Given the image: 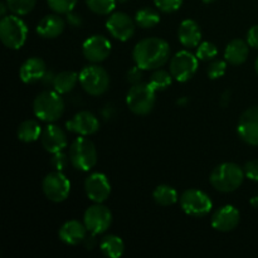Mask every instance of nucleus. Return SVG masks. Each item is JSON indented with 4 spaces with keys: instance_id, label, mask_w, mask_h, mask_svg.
Wrapping results in <instances>:
<instances>
[{
    "instance_id": "nucleus-1",
    "label": "nucleus",
    "mask_w": 258,
    "mask_h": 258,
    "mask_svg": "<svg viewBox=\"0 0 258 258\" xmlns=\"http://www.w3.org/2000/svg\"><path fill=\"white\" fill-rule=\"evenodd\" d=\"M134 60L143 71H154L163 67L170 57V47L161 38H145L135 45Z\"/></svg>"
},
{
    "instance_id": "nucleus-2",
    "label": "nucleus",
    "mask_w": 258,
    "mask_h": 258,
    "mask_svg": "<svg viewBox=\"0 0 258 258\" xmlns=\"http://www.w3.org/2000/svg\"><path fill=\"white\" fill-rule=\"evenodd\" d=\"M244 171L234 163L219 164L211 174V184L214 189L222 193H231L242 185Z\"/></svg>"
},
{
    "instance_id": "nucleus-3",
    "label": "nucleus",
    "mask_w": 258,
    "mask_h": 258,
    "mask_svg": "<svg viewBox=\"0 0 258 258\" xmlns=\"http://www.w3.org/2000/svg\"><path fill=\"white\" fill-rule=\"evenodd\" d=\"M33 111L39 120L52 123L62 117L64 101L57 91H43L34 98Z\"/></svg>"
},
{
    "instance_id": "nucleus-4",
    "label": "nucleus",
    "mask_w": 258,
    "mask_h": 258,
    "mask_svg": "<svg viewBox=\"0 0 258 258\" xmlns=\"http://www.w3.org/2000/svg\"><path fill=\"white\" fill-rule=\"evenodd\" d=\"M27 24L18 15H5L0 20V39L9 49H19L27 40Z\"/></svg>"
},
{
    "instance_id": "nucleus-5",
    "label": "nucleus",
    "mask_w": 258,
    "mask_h": 258,
    "mask_svg": "<svg viewBox=\"0 0 258 258\" xmlns=\"http://www.w3.org/2000/svg\"><path fill=\"white\" fill-rule=\"evenodd\" d=\"M155 92L150 83H136L128 90L126 96L127 107L135 115H148L155 106Z\"/></svg>"
},
{
    "instance_id": "nucleus-6",
    "label": "nucleus",
    "mask_w": 258,
    "mask_h": 258,
    "mask_svg": "<svg viewBox=\"0 0 258 258\" xmlns=\"http://www.w3.org/2000/svg\"><path fill=\"white\" fill-rule=\"evenodd\" d=\"M70 160L77 170H91L97 163V150L95 144L86 138H77L71 144Z\"/></svg>"
},
{
    "instance_id": "nucleus-7",
    "label": "nucleus",
    "mask_w": 258,
    "mask_h": 258,
    "mask_svg": "<svg viewBox=\"0 0 258 258\" xmlns=\"http://www.w3.org/2000/svg\"><path fill=\"white\" fill-rule=\"evenodd\" d=\"M80 82L88 95L101 96L110 87V76L100 66H87L81 71Z\"/></svg>"
},
{
    "instance_id": "nucleus-8",
    "label": "nucleus",
    "mask_w": 258,
    "mask_h": 258,
    "mask_svg": "<svg viewBox=\"0 0 258 258\" xmlns=\"http://www.w3.org/2000/svg\"><path fill=\"white\" fill-rule=\"evenodd\" d=\"M180 206L186 214L191 217H206L213 208L208 194L198 189H188L180 197Z\"/></svg>"
},
{
    "instance_id": "nucleus-9",
    "label": "nucleus",
    "mask_w": 258,
    "mask_h": 258,
    "mask_svg": "<svg viewBox=\"0 0 258 258\" xmlns=\"http://www.w3.org/2000/svg\"><path fill=\"white\" fill-rule=\"evenodd\" d=\"M43 193L54 203H60L68 198L71 191V183L62 171H53L48 174L42 183Z\"/></svg>"
},
{
    "instance_id": "nucleus-10",
    "label": "nucleus",
    "mask_w": 258,
    "mask_h": 258,
    "mask_svg": "<svg viewBox=\"0 0 258 258\" xmlns=\"http://www.w3.org/2000/svg\"><path fill=\"white\" fill-rule=\"evenodd\" d=\"M83 223L90 233L102 234L112 223V213L107 207L102 206V203H96L85 212Z\"/></svg>"
},
{
    "instance_id": "nucleus-11",
    "label": "nucleus",
    "mask_w": 258,
    "mask_h": 258,
    "mask_svg": "<svg viewBox=\"0 0 258 258\" xmlns=\"http://www.w3.org/2000/svg\"><path fill=\"white\" fill-rule=\"evenodd\" d=\"M198 70V57L188 50H180L170 60V73L178 82H186Z\"/></svg>"
},
{
    "instance_id": "nucleus-12",
    "label": "nucleus",
    "mask_w": 258,
    "mask_h": 258,
    "mask_svg": "<svg viewBox=\"0 0 258 258\" xmlns=\"http://www.w3.org/2000/svg\"><path fill=\"white\" fill-rule=\"evenodd\" d=\"M237 131L244 143L252 146H258V106L249 107L242 113Z\"/></svg>"
},
{
    "instance_id": "nucleus-13",
    "label": "nucleus",
    "mask_w": 258,
    "mask_h": 258,
    "mask_svg": "<svg viewBox=\"0 0 258 258\" xmlns=\"http://www.w3.org/2000/svg\"><path fill=\"white\" fill-rule=\"evenodd\" d=\"M106 28L115 39L121 40V42L128 40L135 33L134 20L126 13L121 12L111 14V17L106 22Z\"/></svg>"
},
{
    "instance_id": "nucleus-14",
    "label": "nucleus",
    "mask_w": 258,
    "mask_h": 258,
    "mask_svg": "<svg viewBox=\"0 0 258 258\" xmlns=\"http://www.w3.org/2000/svg\"><path fill=\"white\" fill-rule=\"evenodd\" d=\"M82 53L87 60L100 63L111 53V43L103 35H92L83 42Z\"/></svg>"
},
{
    "instance_id": "nucleus-15",
    "label": "nucleus",
    "mask_w": 258,
    "mask_h": 258,
    "mask_svg": "<svg viewBox=\"0 0 258 258\" xmlns=\"http://www.w3.org/2000/svg\"><path fill=\"white\" fill-rule=\"evenodd\" d=\"M85 191L88 199L95 203H103L111 194V184L106 175L93 173L85 180Z\"/></svg>"
},
{
    "instance_id": "nucleus-16",
    "label": "nucleus",
    "mask_w": 258,
    "mask_h": 258,
    "mask_svg": "<svg viewBox=\"0 0 258 258\" xmlns=\"http://www.w3.org/2000/svg\"><path fill=\"white\" fill-rule=\"evenodd\" d=\"M67 128L81 136H90L97 133L100 121L90 111H81L67 121Z\"/></svg>"
},
{
    "instance_id": "nucleus-17",
    "label": "nucleus",
    "mask_w": 258,
    "mask_h": 258,
    "mask_svg": "<svg viewBox=\"0 0 258 258\" xmlns=\"http://www.w3.org/2000/svg\"><path fill=\"white\" fill-rule=\"evenodd\" d=\"M241 214L232 206H224L217 209L212 216V227L219 232H231L239 224Z\"/></svg>"
},
{
    "instance_id": "nucleus-18",
    "label": "nucleus",
    "mask_w": 258,
    "mask_h": 258,
    "mask_svg": "<svg viewBox=\"0 0 258 258\" xmlns=\"http://www.w3.org/2000/svg\"><path fill=\"white\" fill-rule=\"evenodd\" d=\"M40 141H42L43 148L50 154L62 151L68 145V140L64 131L59 126L53 125V123L48 125L43 130L42 136H40Z\"/></svg>"
},
{
    "instance_id": "nucleus-19",
    "label": "nucleus",
    "mask_w": 258,
    "mask_h": 258,
    "mask_svg": "<svg viewBox=\"0 0 258 258\" xmlns=\"http://www.w3.org/2000/svg\"><path fill=\"white\" fill-rule=\"evenodd\" d=\"M45 73H47V66L42 58L38 57H32L25 60L19 71L20 80L27 85L43 80Z\"/></svg>"
},
{
    "instance_id": "nucleus-20",
    "label": "nucleus",
    "mask_w": 258,
    "mask_h": 258,
    "mask_svg": "<svg viewBox=\"0 0 258 258\" xmlns=\"http://www.w3.org/2000/svg\"><path fill=\"white\" fill-rule=\"evenodd\" d=\"M87 233V228H86L85 223H81L80 221H68L63 224L59 228V238L63 243L68 244V246H77V244L82 243Z\"/></svg>"
},
{
    "instance_id": "nucleus-21",
    "label": "nucleus",
    "mask_w": 258,
    "mask_h": 258,
    "mask_svg": "<svg viewBox=\"0 0 258 258\" xmlns=\"http://www.w3.org/2000/svg\"><path fill=\"white\" fill-rule=\"evenodd\" d=\"M179 42L186 48L198 47L202 40V32L198 23L191 19H185L180 23L178 29Z\"/></svg>"
},
{
    "instance_id": "nucleus-22",
    "label": "nucleus",
    "mask_w": 258,
    "mask_h": 258,
    "mask_svg": "<svg viewBox=\"0 0 258 258\" xmlns=\"http://www.w3.org/2000/svg\"><path fill=\"white\" fill-rule=\"evenodd\" d=\"M64 27L66 22L59 15H47L38 23L37 33L45 39H53V38H57L58 35L62 34Z\"/></svg>"
},
{
    "instance_id": "nucleus-23",
    "label": "nucleus",
    "mask_w": 258,
    "mask_h": 258,
    "mask_svg": "<svg viewBox=\"0 0 258 258\" xmlns=\"http://www.w3.org/2000/svg\"><path fill=\"white\" fill-rule=\"evenodd\" d=\"M249 44L242 39H233L224 50V58L229 64L239 66L244 63L249 54Z\"/></svg>"
},
{
    "instance_id": "nucleus-24",
    "label": "nucleus",
    "mask_w": 258,
    "mask_h": 258,
    "mask_svg": "<svg viewBox=\"0 0 258 258\" xmlns=\"http://www.w3.org/2000/svg\"><path fill=\"white\" fill-rule=\"evenodd\" d=\"M80 81V75L73 71H64L53 77V87L60 95L71 92L76 87L77 82Z\"/></svg>"
},
{
    "instance_id": "nucleus-25",
    "label": "nucleus",
    "mask_w": 258,
    "mask_h": 258,
    "mask_svg": "<svg viewBox=\"0 0 258 258\" xmlns=\"http://www.w3.org/2000/svg\"><path fill=\"white\" fill-rule=\"evenodd\" d=\"M42 127L35 120L23 121L17 130L18 139L23 143H34L42 136Z\"/></svg>"
},
{
    "instance_id": "nucleus-26",
    "label": "nucleus",
    "mask_w": 258,
    "mask_h": 258,
    "mask_svg": "<svg viewBox=\"0 0 258 258\" xmlns=\"http://www.w3.org/2000/svg\"><path fill=\"white\" fill-rule=\"evenodd\" d=\"M101 252L108 258H118L123 254L125 251V244L120 237L115 236V234H110L106 236L105 238L101 241L100 244Z\"/></svg>"
},
{
    "instance_id": "nucleus-27",
    "label": "nucleus",
    "mask_w": 258,
    "mask_h": 258,
    "mask_svg": "<svg viewBox=\"0 0 258 258\" xmlns=\"http://www.w3.org/2000/svg\"><path fill=\"white\" fill-rule=\"evenodd\" d=\"M153 198L159 206L161 207H169L173 206L178 202V193L175 189L166 184H161V185L156 186L155 190L153 193Z\"/></svg>"
},
{
    "instance_id": "nucleus-28",
    "label": "nucleus",
    "mask_w": 258,
    "mask_h": 258,
    "mask_svg": "<svg viewBox=\"0 0 258 258\" xmlns=\"http://www.w3.org/2000/svg\"><path fill=\"white\" fill-rule=\"evenodd\" d=\"M135 22L139 27L150 29V28H154L155 25L159 24L160 15L153 8H143V9L138 10V13H136Z\"/></svg>"
},
{
    "instance_id": "nucleus-29",
    "label": "nucleus",
    "mask_w": 258,
    "mask_h": 258,
    "mask_svg": "<svg viewBox=\"0 0 258 258\" xmlns=\"http://www.w3.org/2000/svg\"><path fill=\"white\" fill-rule=\"evenodd\" d=\"M171 78H173L171 73L158 68V70H154V72L151 73L149 83L155 91H164L171 85Z\"/></svg>"
},
{
    "instance_id": "nucleus-30",
    "label": "nucleus",
    "mask_w": 258,
    "mask_h": 258,
    "mask_svg": "<svg viewBox=\"0 0 258 258\" xmlns=\"http://www.w3.org/2000/svg\"><path fill=\"white\" fill-rule=\"evenodd\" d=\"M116 0H86L88 9L98 15L111 14L116 7Z\"/></svg>"
},
{
    "instance_id": "nucleus-31",
    "label": "nucleus",
    "mask_w": 258,
    "mask_h": 258,
    "mask_svg": "<svg viewBox=\"0 0 258 258\" xmlns=\"http://www.w3.org/2000/svg\"><path fill=\"white\" fill-rule=\"evenodd\" d=\"M9 10L15 15H27L35 7L37 0H5Z\"/></svg>"
},
{
    "instance_id": "nucleus-32",
    "label": "nucleus",
    "mask_w": 258,
    "mask_h": 258,
    "mask_svg": "<svg viewBox=\"0 0 258 258\" xmlns=\"http://www.w3.org/2000/svg\"><path fill=\"white\" fill-rule=\"evenodd\" d=\"M78 0H47L48 7L58 14H68L73 12Z\"/></svg>"
},
{
    "instance_id": "nucleus-33",
    "label": "nucleus",
    "mask_w": 258,
    "mask_h": 258,
    "mask_svg": "<svg viewBox=\"0 0 258 258\" xmlns=\"http://www.w3.org/2000/svg\"><path fill=\"white\" fill-rule=\"evenodd\" d=\"M218 54V49L211 42H202L197 47V57L201 60H212Z\"/></svg>"
},
{
    "instance_id": "nucleus-34",
    "label": "nucleus",
    "mask_w": 258,
    "mask_h": 258,
    "mask_svg": "<svg viewBox=\"0 0 258 258\" xmlns=\"http://www.w3.org/2000/svg\"><path fill=\"white\" fill-rule=\"evenodd\" d=\"M227 70V63L224 60H213L211 64L207 67V75L211 80H217V78L223 77Z\"/></svg>"
},
{
    "instance_id": "nucleus-35",
    "label": "nucleus",
    "mask_w": 258,
    "mask_h": 258,
    "mask_svg": "<svg viewBox=\"0 0 258 258\" xmlns=\"http://www.w3.org/2000/svg\"><path fill=\"white\" fill-rule=\"evenodd\" d=\"M155 7L163 13L170 14V13L176 12L183 4V0H154Z\"/></svg>"
},
{
    "instance_id": "nucleus-36",
    "label": "nucleus",
    "mask_w": 258,
    "mask_h": 258,
    "mask_svg": "<svg viewBox=\"0 0 258 258\" xmlns=\"http://www.w3.org/2000/svg\"><path fill=\"white\" fill-rule=\"evenodd\" d=\"M50 164H52V166L57 171H63L66 169V166L68 165L67 155H66V154H63L62 151L54 153L53 154L52 159H50Z\"/></svg>"
},
{
    "instance_id": "nucleus-37",
    "label": "nucleus",
    "mask_w": 258,
    "mask_h": 258,
    "mask_svg": "<svg viewBox=\"0 0 258 258\" xmlns=\"http://www.w3.org/2000/svg\"><path fill=\"white\" fill-rule=\"evenodd\" d=\"M244 175L251 180L258 181V160L247 161L243 168Z\"/></svg>"
},
{
    "instance_id": "nucleus-38",
    "label": "nucleus",
    "mask_w": 258,
    "mask_h": 258,
    "mask_svg": "<svg viewBox=\"0 0 258 258\" xmlns=\"http://www.w3.org/2000/svg\"><path fill=\"white\" fill-rule=\"evenodd\" d=\"M141 77H143V70L138 66H135L134 68H131L127 72V81L133 85H136V83L141 82Z\"/></svg>"
},
{
    "instance_id": "nucleus-39",
    "label": "nucleus",
    "mask_w": 258,
    "mask_h": 258,
    "mask_svg": "<svg viewBox=\"0 0 258 258\" xmlns=\"http://www.w3.org/2000/svg\"><path fill=\"white\" fill-rule=\"evenodd\" d=\"M247 43L249 44V47L258 49V24L253 25L247 33Z\"/></svg>"
},
{
    "instance_id": "nucleus-40",
    "label": "nucleus",
    "mask_w": 258,
    "mask_h": 258,
    "mask_svg": "<svg viewBox=\"0 0 258 258\" xmlns=\"http://www.w3.org/2000/svg\"><path fill=\"white\" fill-rule=\"evenodd\" d=\"M66 15H67V17H66V19H67L68 24H71L72 27L77 28V27H80L81 24H82V18H81L80 15L77 14V13L71 12V13H68V14H66Z\"/></svg>"
},
{
    "instance_id": "nucleus-41",
    "label": "nucleus",
    "mask_w": 258,
    "mask_h": 258,
    "mask_svg": "<svg viewBox=\"0 0 258 258\" xmlns=\"http://www.w3.org/2000/svg\"><path fill=\"white\" fill-rule=\"evenodd\" d=\"M96 234L91 233V236L86 237L85 241H83V243H85L86 248L87 249H93V247L96 246Z\"/></svg>"
},
{
    "instance_id": "nucleus-42",
    "label": "nucleus",
    "mask_w": 258,
    "mask_h": 258,
    "mask_svg": "<svg viewBox=\"0 0 258 258\" xmlns=\"http://www.w3.org/2000/svg\"><path fill=\"white\" fill-rule=\"evenodd\" d=\"M254 70H256V72H257V75H258V57H257L256 62H254Z\"/></svg>"
},
{
    "instance_id": "nucleus-43",
    "label": "nucleus",
    "mask_w": 258,
    "mask_h": 258,
    "mask_svg": "<svg viewBox=\"0 0 258 258\" xmlns=\"http://www.w3.org/2000/svg\"><path fill=\"white\" fill-rule=\"evenodd\" d=\"M202 2H203V3H206V4H211V3L216 2V0H202Z\"/></svg>"
},
{
    "instance_id": "nucleus-44",
    "label": "nucleus",
    "mask_w": 258,
    "mask_h": 258,
    "mask_svg": "<svg viewBox=\"0 0 258 258\" xmlns=\"http://www.w3.org/2000/svg\"><path fill=\"white\" fill-rule=\"evenodd\" d=\"M117 3H120V4H125V3H127L128 0H116Z\"/></svg>"
}]
</instances>
